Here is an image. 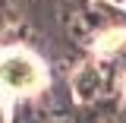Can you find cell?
<instances>
[{
	"label": "cell",
	"instance_id": "1",
	"mask_svg": "<svg viewBox=\"0 0 126 123\" xmlns=\"http://www.w3.org/2000/svg\"><path fill=\"white\" fill-rule=\"evenodd\" d=\"M47 82L44 63L38 54L25 47H3L0 51V92L6 95H38Z\"/></svg>",
	"mask_w": 126,
	"mask_h": 123
},
{
	"label": "cell",
	"instance_id": "2",
	"mask_svg": "<svg viewBox=\"0 0 126 123\" xmlns=\"http://www.w3.org/2000/svg\"><path fill=\"white\" fill-rule=\"evenodd\" d=\"M73 88H76V95L82 101H92V95L98 92V76L85 66V70H79L76 76H73Z\"/></svg>",
	"mask_w": 126,
	"mask_h": 123
},
{
	"label": "cell",
	"instance_id": "4",
	"mask_svg": "<svg viewBox=\"0 0 126 123\" xmlns=\"http://www.w3.org/2000/svg\"><path fill=\"white\" fill-rule=\"evenodd\" d=\"M123 92H126V79H123Z\"/></svg>",
	"mask_w": 126,
	"mask_h": 123
},
{
	"label": "cell",
	"instance_id": "3",
	"mask_svg": "<svg viewBox=\"0 0 126 123\" xmlns=\"http://www.w3.org/2000/svg\"><path fill=\"white\" fill-rule=\"evenodd\" d=\"M123 41H126V32L123 29H110V32H104V35L94 41V51L110 54V51H117V44H123Z\"/></svg>",
	"mask_w": 126,
	"mask_h": 123
}]
</instances>
